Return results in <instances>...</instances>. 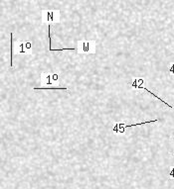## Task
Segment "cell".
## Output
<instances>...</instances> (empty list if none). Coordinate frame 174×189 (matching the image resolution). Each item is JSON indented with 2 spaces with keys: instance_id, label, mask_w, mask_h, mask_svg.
<instances>
[{
  "instance_id": "1",
  "label": "cell",
  "mask_w": 174,
  "mask_h": 189,
  "mask_svg": "<svg viewBox=\"0 0 174 189\" xmlns=\"http://www.w3.org/2000/svg\"><path fill=\"white\" fill-rule=\"evenodd\" d=\"M78 52L86 55L96 54V42L81 40L78 42Z\"/></svg>"
},
{
  "instance_id": "2",
  "label": "cell",
  "mask_w": 174,
  "mask_h": 189,
  "mask_svg": "<svg viewBox=\"0 0 174 189\" xmlns=\"http://www.w3.org/2000/svg\"><path fill=\"white\" fill-rule=\"evenodd\" d=\"M60 21L59 10H43L42 11V22L43 23L56 24Z\"/></svg>"
},
{
  "instance_id": "3",
  "label": "cell",
  "mask_w": 174,
  "mask_h": 189,
  "mask_svg": "<svg viewBox=\"0 0 174 189\" xmlns=\"http://www.w3.org/2000/svg\"><path fill=\"white\" fill-rule=\"evenodd\" d=\"M159 119H156V120H150V121H146L143 122V123H137V124H131L128 125V126H125L124 123H115V128H114V132L117 133V134H123L125 129L128 128H132V127H136V126H142V125L145 124H149V123H155V122H158Z\"/></svg>"
},
{
  "instance_id": "4",
  "label": "cell",
  "mask_w": 174,
  "mask_h": 189,
  "mask_svg": "<svg viewBox=\"0 0 174 189\" xmlns=\"http://www.w3.org/2000/svg\"><path fill=\"white\" fill-rule=\"evenodd\" d=\"M17 54L27 55L32 52V43L30 41H17L16 43Z\"/></svg>"
},
{
  "instance_id": "5",
  "label": "cell",
  "mask_w": 174,
  "mask_h": 189,
  "mask_svg": "<svg viewBox=\"0 0 174 189\" xmlns=\"http://www.w3.org/2000/svg\"><path fill=\"white\" fill-rule=\"evenodd\" d=\"M41 84L47 87V85H55V82L52 78V73H42L41 74Z\"/></svg>"
},
{
  "instance_id": "6",
  "label": "cell",
  "mask_w": 174,
  "mask_h": 189,
  "mask_svg": "<svg viewBox=\"0 0 174 189\" xmlns=\"http://www.w3.org/2000/svg\"><path fill=\"white\" fill-rule=\"evenodd\" d=\"M143 83H144V79L143 78H133V81H132L130 86H132L134 89H138L139 87L143 86Z\"/></svg>"
},
{
  "instance_id": "7",
  "label": "cell",
  "mask_w": 174,
  "mask_h": 189,
  "mask_svg": "<svg viewBox=\"0 0 174 189\" xmlns=\"http://www.w3.org/2000/svg\"><path fill=\"white\" fill-rule=\"evenodd\" d=\"M139 88H140V89H141V88H142V89H144V90H146V91H147V92H148L149 94H151V95H153L154 97H156V98H157V99H158V100H160V101H161V102H162V103H163V104H165V105H166V106H167L168 108H170V109H171V110H173V107H172V106H171V105H169V104H168V103H167V102H165L163 99H161V98H160V97H159L158 95H157V94H154L153 92H151V91H150V90H149V89H147V88H146V87H144V86H141V87H139Z\"/></svg>"
},
{
  "instance_id": "8",
  "label": "cell",
  "mask_w": 174,
  "mask_h": 189,
  "mask_svg": "<svg viewBox=\"0 0 174 189\" xmlns=\"http://www.w3.org/2000/svg\"><path fill=\"white\" fill-rule=\"evenodd\" d=\"M11 36V59H10V65L11 68H13V55H14V52H13V49H14V39H13V33H11L10 34Z\"/></svg>"
},
{
  "instance_id": "9",
  "label": "cell",
  "mask_w": 174,
  "mask_h": 189,
  "mask_svg": "<svg viewBox=\"0 0 174 189\" xmlns=\"http://www.w3.org/2000/svg\"><path fill=\"white\" fill-rule=\"evenodd\" d=\"M41 89H45V90H48V89H67L66 87H34V90H41Z\"/></svg>"
},
{
  "instance_id": "10",
  "label": "cell",
  "mask_w": 174,
  "mask_h": 189,
  "mask_svg": "<svg viewBox=\"0 0 174 189\" xmlns=\"http://www.w3.org/2000/svg\"><path fill=\"white\" fill-rule=\"evenodd\" d=\"M52 78H53L55 85H59V74L58 73H52Z\"/></svg>"
},
{
  "instance_id": "11",
  "label": "cell",
  "mask_w": 174,
  "mask_h": 189,
  "mask_svg": "<svg viewBox=\"0 0 174 189\" xmlns=\"http://www.w3.org/2000/svg\"><path fill=\"white\" fill-rule=\"evenodd\" d=\"M169 71L171 72V73H173V74H174V65H172V66H171V68H170Z\"/></svg>"
},
{
  "instance_id": "12",
  "label": "cell",
  "mask_w": 174,
  "mask_h": 189,
  "mask_svg": "<svg viewBox=\"0 0 174 189\" xmlns=\"http://www.w3.org/2000/svg\"><path fill=\"white\" fill-rule=\"evenodd\" d=\"M173 154H174V137H173ZM174 167V166H173Z\"/></svg>"
}]
</instances>
